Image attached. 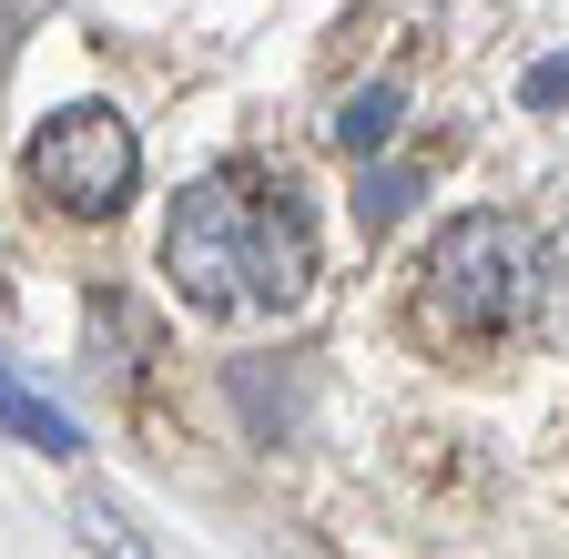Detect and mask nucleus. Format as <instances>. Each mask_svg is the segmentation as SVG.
Wrapping results in <instances>:
<instances>
[{
	"label": "nucleus",
	"instance_id": "nucleus-1",
	"mask_svg": "<svg viewBox=\"0 0 569 559\" xmlns=\"http://www.w3.org/2000/svg\"><path fill=\"white\" fill-rule=\"evenodd\" d=\"M316 203L296 183V163L274 153H234L173 193L163 214V286L193 306V316H284L316 296Z\"/></svg>",
	"mask_w": 569,
	"mask_h": 559
},
{
	"label": "nucleus",
	"instance_id": "nucleus-2",
	"mask_svg": "<svg viewBox=\"0 0 569 559\" xmlns=\"http://www.w3.org/2000/svg\"><path fill=\"white\" fill-rule=\"evenodd\" d=\"M559 306V254L529 214L509 203H478V214H448L407 254V286H397V326L417 357H438L458 377L509 367L519 346H539Z\"/></svg>",
	"mask_w": 569,
	"mask_h": 559
},
{
	"label": "nucleus",
	"instance_id": "nucleus-3",
	"mask_svg": "<svg viewBox=\"0 0 569 559\" xmlns=\"http://www.w3.org/2000/svg\"><path fill=\"white\" fill-rule=\"evenodd\" d=\"M21 183L51 203V214L102 224V214H122L132 183H142V143H132V122H122L112 102H71V112H51V122L31 132Z\"/></svg>",
	"mask_w": 569,
	"mask_h": 559
},
{
	"label": "nucleus",
	"instance_id": "nucleus-4",
	"mask_svg": "<svg viewBox=\"0 0 569 559\" xmlns=\"http://www.w3.org/2000/svg\"><path fill=\"white\" fill-rule=\"evenodd\" d=\"M0 417H11V428H21L41 458H71V448H82V438H71V417H51V407H41V397H21L11 377H0Z\"/></svg>",
	"mask_w": 569,
	"mask_h": 559
},
{
	"label": "nucleus",
	"instance_id": "nucleus-5",
	"mask_svg": "<svg viewBox=\"0 0 569 559\" xmlns=\"http://www.w3.org/2000/svg\"><path fill=\"white\" fill-rule=\"evenodd\" d=\"M71 519H82V549H92V559H153V549H142V529H132L112 499H82Z\"/></svg>",
	"mask_w": 569,
	"mask_h": 559
},
{
	"label": "nucleus",
	"instance_id": "nucleus-6",
	"mask_svg": "<svg viewBox=\"0 0 569 559\" xmlns=\"http://www.w3.org/2000/svg\"><path fill=\"white\" fill-rule=\"evenodd\" d=\"M387 102H397V92H367V102H346V122H336V132H346V143H377V132H387Z\"/></svg>",
	"mask_w": 569,
	"mask_h": 559
}]
</instances>
